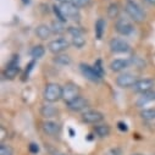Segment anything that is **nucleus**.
<instances>
[{"label":"nucleus","mask_w":155,"mask_h":155,"mask_svg":"<svg viewBox=\"0 0 155 155\" xmlns=\"http://www.w3.org/2000/svg\"><path fill=\"white\" fill-rule=\"evenodd\" d=\"M125 11L131 17V20H133L137 23H142L147 18L144 10L140 8V5L138 3L134 2V0H127L126 4H125Z\"/></svg>","instance_id":"nucleus-1"},{"label":"nucleus","mask_w":155,"mask_h":155,"mask_svg":"<svg viewBox=\"0 0 155 155\" xmlns=\"http://www.w3.org/2000/svg\"><path fill=\"white\" fill-rule=\"evenodd\" d=\"M44 99L48 103H56L62 99V87L58 83L50 82L44 88Z\"/></svg>","instance_id":"nucleus-2"},{"label":"nucleus","mask_w":155,"mask_h":155,"mask_svg":"<svg viewBox=\"0 0 155 155\" xmlns=\"http://www.w3.org/2000/svg\"><path fill=\"white\" fill-rule=\"evenodd\" d=\"M115 31L124 37H128L134 32V26L128 18L120 17L115 22Z\"/></svg>","instance_id":"nucleus-3"},{"label":"nucleus","mask_w":155,"mask_h":155,"mask_svg":"<svg viewBox=\"0 0 155 155\" xmlns=\"http://www.w3.org/2000/svg\"><path fill=\"white\" fill-rule=\"evenodd\" d=\"M77 97H80V87L73 82H67L62 87V100L65 104H68Z\"/></svg>","instance_id":"nucleus-4"},{"label":"nucleus","mask_w":155,"mask_h":155,"mask_svg":"<svg viewBox=\"0 0 155 155\" xmlns=\"http://www.w3.org/2000/svg\"><path fill=\"white\" fill-rule=\"evenodd\" d=\"M68 47H70V42L66 38H56V39L49 42V44H48L49 51L55 55L62 54L64 51H66L68 49Z\"/></svg>","instance_id":"nucleus-5"},{"label":"nucleus","mask_w":155,"mask_h":155,"mask_svg":"<svg viewBox=\"0 0 155 155\" xmlns=\"http://www.w3.org/2000/svg\"><path fill=\"white\" fill-rule=\"evenodd\" d=\"M137 81H138V78L136 74L125 72V73H121L117 78H116V84L122 89H127V88H133V86L136 84Z\"/></svg>","instance_id":"nucleus-6"},{"label":"nucleus","mask_w":155,"mask_h":155,"mask_svg":"<svg viewBox=\"0 0 155 155\" xmlns=\"http://www.w3.org/2000/svg\"><path fill=\"white\" fill-rule=\"evenodd\" d=\"M20 73V66H18V55H14L12 59L9 61L4 70V77L6 80H15L17 74Z\"/></svg>","instance_id":"nucleus-7"},{"label":"nucleus","mask_w":155,"mask_h":155,"mask_svg":"<svg viewBox=\"0 0 155 155\" xmlns=\"http://www.w3.org/2000/svg\"><path fill=\"white\" fill-rule=\"evenodd\" d=\"M109 48L115 54H124V53H128L131 50L130 44L126 41L121 39V38H112L109 42Z\"/></svg>","instance_id":"nucleus-8"},{"label":"nucleus","mask_w":155,"mask_h":155,"mask_svg":"<svg viewBox=\"0 0 155 155\" xmlns=\"http://www.w3.org/2000/svg\"><path fill=\"white\" fill-rule=\"evenodd\" d=\"M103 120H104V115L98 110H87L82 114V121L88 125H98Z\"/></svg>","instance_id":"nucleus-9"},{"label":"nucleus","mask_w":155,"mask_h":155,"mask_svg":"<svg viewBox=\"0 0 155 155\" xmlns=\"http://www.w3.org/2000/svg\"><path fill=\"white\" fill-rule=\"evenodd\" d=\"M61 10L64 11L65 16L67 18H71L73 21H78L81 18V14H80V9L76 5H73L71 2H64L60 5Z\"/></svg>","instance_id":"nucleus-10"},{"label":"nucleus","mask_w":155,"mask_h":155,"mask_svg":"<svg viewBox=\"0 0 155 155\" xmlns=\"http://www.w3.org/2000/svg\"><path fill=\"white\" fill-rule=\"evenodd\" d=\"M80 67H81V71H82L83 76L86 77L87 80H89V81H92V82H94V83H98V82L101 81L103 77H101V76L99 74V72L94 68V66H91V65H88V64H81Z\"/></svg>","instance_id":"nucleus-11"},{"label":"nucleus","mask_w":155,"mask_h":155,"mask_svg":"<svg viewBox=\"0 0 155 155\" xmlns=\"http://www.w3.org/2000/svg\"><path fill=\"white\" fill-rule=\"evenodd\" d=\"M155 87V81L151 80V78H143V80H138L136 82V84L133 86V91L136 93H140V94H144V93H148L150 91H153Z\"/></svg>","instance_id":"nucleus-12"},{"label":"nucleus","mask_w":155,"mask_h":155,"mask_svg":"<svg viewBox=\"0 0 155 155\" xmlns=\"http://www.w3.org/2000/svg\"><path fill=\"white\" fill-rule=\"evenodd\" d=\"M42 130L43 132L49 136V137H56L60 134L61 132V126L56 122V121H53V120H47L43 122L42 125Z\"/></svg>","instance_id":"nucleus-13"},{"label":"nucleus","mask_w":155,"mask_h":155,"mask_svg":"<svg viewBox=\"0 0 155 155\" xmlns=\"http://www.w3.org/2000/svg\"><path fill=\"white\" fill-rule=\"evenodd\" d=\"M88 105H89V101L84 98V97H77L74 100H72L71 103H68V104H66V106H67V109L68 110H71V111H73V112H80V111H83V110H86L87 107H88Z\"/></svg>","instance_id":"nucleus-14"},{"label":"nucleus","mask_w":155,"mask_h":155,"mask_svg":"<svg viewBox=\"0 0 155 155\" xmlns=\"http://www.w3.org/2000/svg\"><path fill=\"white\" fill-rule=\"evenodd\" d=\"M131 66V60L126 59H115L110 64V70L112 72H121Z\"/></svg>","instance_id":"nucleus-15"},{"label":"nucleus","mask_w":155,"mask_h":155,"mask_svg":"<svg viewBox=\"0 0 155 155\" xmlns=\"http://www.w3.org/2000/svg\"><path fill=\"white\" fill-rule=\"evenodd\" d=\"M41 115L43 116L44 119L50 120V119L56 117V116L59 115V110H58L55 106L50 105V104H44V105H42V107H41Z\"/></svg>","instance_id":"nucleus-16"},{"label":"nucleus","mask_w":155,"mask_h":155,"mask_svg":"<svg viewBox=\"0 0 155 155\" xmlns=\"http://www.w3.org/2000/svg\"><path fill=\"white\" fill-rule=\"evenodd\" d=\"M34 32H35V35L39 38V39H42V41L49 39V38L51 37V34H53L51 28L49 26H47V25H39V26H37V28H35Z\"/></svg>","instance_id":"nucleus-17"},{"label":"nucleus","mask_w":155,"mask_h":155,"mask_svg":"<svg viewBox=\"0 0 155 155\" xmlns=\"http://www.w3.org/2000/svg\"><path fill=\"white\" fill-rule=\"evenodd\" d=\"M154 100H155V91H150V92H148V93L142 94V95L137 99L136 105L139 106V107H143V106H145L148 103H151V101H154Z\"/></svg>","instance_id":"nucleus-18"},{"label":"nucleus","mask_w":155,"mask_h":155,"mask_svg":"<svg viewBox=\"0 0 155 155\" xmlns=\"http://www.w3.org/2000/svg\"><path fill=\"white\" fill-rule=\"evenodd\" d=\"M111 128L109 125L106 124H98L94 126V133L99 137V138H106L110 136Z\"/></svg>","instance_id":"nucleus-19"},{"label":"nucleus","mask_w":155,"mask_h":155,"mask_svg":"<svg viewBox=\"0 0 155 155\" xmlns=\"http://www.w3.org/2000/svg\"><path fill=\"white\" fill-rule=\"evenodd\" d=\"M120 5L117 3H111L109 6H107V17L111 18V20H115V18H119L120 16Z\"/></svg>","instance_id":"nucleus-20"},{"label":"nucleus","mask_w":155,"mask_h":155,"mask_svg":"<svg viewBox=\"0 0 155 155\" xmlns=\"http://www.w3.org/2000/svg\"><path fill=\"white\" fill-rule=\"evenodd\" d=\"M105 27H106V23H105V20H104V18H99V20L95 22L94 31H95L97 39H101V38H103L104 32H105Z\"/></svg>","instance_id":"nucleus-21"},{"label":"nucleus","mask_w":155,"mask_h":155,"mask_svg":"<svg viewBox=\"0 0 155 155\" xmlns=\"http://www.w3.org/2000/svg\"><path fill=\"white\" fill-rule=\"evenodd\" d=\"M29 54H31V56L33 58V60L41 59V58H43L44 54H45V48H44L43 45H34V47L31 49Z\"/></svg>","instance_id":"nucleus-22"},{"label":"nucleus","mask_w":155,"mask_h":155,"mask_svg":"<svg viewBox=\"0 0 155 155\" xmlns=\"http://www.w3.org/2000/svg\"><path fill=\"white\" fill-rule=\"evenodd\" d=\"M54 62L60 66H68L71 64V58L66 54H59V55H55Z\"/></svg>","instance_id":"nucleus-23"},{"label":"nucleus","mask_w":155,"mask_h":155,"mask_svg":"<svg viewBox=\"0 0 155 155\" xmlns=\"http://www.w3.org/2000/svg\"><path fill=\"white\" fill-rule=\"evenodd\" d=\"M50 28H51V31H53V34H56V35H60V34L65 33V31H66V28H65L64 23H62V22H60V21H58V20L51 22Z\"/></svg>","instance_id":"nucleus-24"},{"label":"nucleus","mask_w":155,"mask_h":155,"mask_svg":"<svg viewBox=\"0 0 155 155\" xmlns=\"http://www.w3.org/2000/svg\"><path fill=\"white\" fill-rule=\"evenodd\" d=\"M140 117L143 120H147V121H151V120H155V109L154 107H150V109H144L140 111Z\"/></svg>","instance_id":"nucleus-25"},{"label":"nucleus","mask_w":155,"mask_h":155,"mask_svg":"<svg viewBox=\"0 0 155 155\" xmlns=\"http://www.w3.org/2000/svg\"><path fill=\"white\" fill-rule=\"evenodd\" d=\"M72 44L77 49H82L86 45V38H84V35H74V37H72Z\"/></svg>","instance_id":"nucleus-26"},{"label":"nucleus","mask_w":155,"mask_h":155,"mask_svg":"<svg viewBox=\"0 0 155 155\" xmlns=\"http://www.w3.org/2000/svg\"><path fill=\"white\" fill-rule=\"evenodd\" d=\"M53 11H54V14H55L58 21H60V22H62V23H66V21H67L68 18L65 16V14H64V11L61 10L60 6L54 5V6H53Z\"/></svg>","instance_id":"nucleus-27"},{"label":"nucleus","mask_w":155,"mask_h":155,"mask_svg":"<svg viewBox=\"0 0 155 155\" xmlns=\"http://www.w3.org/2000/svg\"><path fill=\"white\" fill-rule=\"evenodd\" d=\"M0 155H14L12 147L9 145V144L2 143V145H0Z\"/></svg>","instance_id":"nucleus-28"},{"label":"nucleus","mask_w":155,"mask_h":155,"mask_svg":"<svg viewBox=\"0 0 155 155\" xmlns=\"http://www.w3.org/2000/svg\"><path fill=\"white\" fill-rule=\"evenodd\" d=\"M67 32H68L72 37H74V35H83V33H84L81 27H74V26H70V27L67 28Z\"/></svg>","instance_id":"nucleus-29"},{"label":"nucleus","mask_w":155,"mask_h":155,"mask_svg":"<svg viewBox=\"0 0 155 155\" xmlns=\"http://www.w3.org/2000/svg\"><path fill=\"white\" fill-rule=\"evenodd\" d=\"M70 2H71L73 5H76L78 9L86 8V6H88V5L91 4V0H70Z\"/></svg>","instance_id":"nucleus-30"},{"label":"nucleus","mask_w":155,"mask_h":155,"mask_svg":"<svg viewBox=\"0 0 155 155\" xmlns=\"http://www.w3.org/2000/svg\"><path fill=\"white\" fill-rule=\"evenodd\" d=\"M131 65H134L137 68H144L145 67V62L139 58H133L131 60Z\"/></svg>","instance_id":"nucleus-31"},{"label":"nucleus","mask_w":155,"mask_h":155,"mask_svg":"<svg viewBox=\"0 0 155 155\" xmlns=\"http://www.w3.org/2000/svg\"><path fill=\"white\" fill-rule=\"evenodd\" d=\"M104 155H122V149L119 147H114V148H110L107 151H105Z\"/></svg>","instance_id":"nucleus-32"},{"label":"nucleus","mask_w":155,"mask_h":155,"mask_svg":"<svg viewBox=\"0 0 155 155\" xmlns=\"http://www.w3.org/2000/svg\"><path fill=\"white\" fill-rule=\"evenodd\" d=\"M94 68L99 72V74L103 77L104 76V68H103V64H101V60L100 59H98L97 61H95V64H94Z\"/></svg>","instance_id":"nucleus-33"},{"label":"nucleus","mask_w":155,"mask_h":155,"mask_svg":"<svg viewBox=\"0 0 155 155\" xmlns=\"http://www.w3.org/2000/svg\"><path fill=\"white\" fill-rule=\"evenodd\" d=\"M28 149H29V151H31L32 154L39 153V145H38L37 143H31L29 147H28Z\"/></svg>","instance_id":"nucleus-34"},{"label":"nucleus","mask_w":155,"mask_h":155,"mask_svg":"<svg viewBox=\"0 0 155 155\" xmlns=\"http://www.w3.org/2000/svg\"><path fill=\"white\" fill-rule=\"evenodd\" d=\"M0 134H2V137H0V142H2V143H4L5 138L8 137V131H5L4 126H2V128H0Z\"/></svg>","instance_id":"nucleus-35"},{"label":"nucleus","mask_w":155,"mask_h":155,"mask_svg":"<svg viewBox=\"0 0 155 155\" xmlns=\"http://www.w3.org/2000/svg\"><path fill=\"white\" fill-rule=\"evenodd\" d=\"M117 128H119L120 131H122V132H127V131H128V127H127V125H126L125 122H122V121L117 122Z\"/></svg>","instance_id":"nucleus-36"},{"label":"nucleus","mask_w":155,"mask_h":155,"mask_svg":"<svg viewBox=\"0 0 155 155\" xmlns=\"http://www.w3.org/2000/svg\"><path fill=\"white\" fill-rule=\"evenodd\" d=\"M34 64H35V62H34V60L29 62V65H28V68L26 70V76H28V73H29V71H32V68H33V66H34Z\"/></svg>","instance_id":"nucleus-37"},{"label":"nucleus","mask_w":155,"mask_h":155,"mask_svg":"<svg viewBox=\"0 0 155 155\" xmlns=\"http://www.w3.org/2000/svg\"><path fill=\"white\" fill-rule=\"evenodd\" d=\"M147 3H149L150 5H155V0H145Z\"/></svg>","instance_id":"nucleus-38"},{"label":"nucleus","mask_w":155,"mask_h":155,"mask_svg":"<svg viewBox=\"0 0 155 155\" xmlns=\"http://www.w3.org/2000/svg\"><path fill=\"white\" fill-rule=\"evenodd\" d=\"M22 2H23L25 4H28V3H29V0H22Z\"/></svg>","instance_id":"nucleus-39"},{"label":"nucleus","mask_w":155,"mask_h":155,"mask_svg":"<svg viewBox=\"0 0 155 155\" xmlns=\"http://www.w3.org/2000/svg\"><path fill=\"white\" fill-rule=\"evenodd\" d=\"M56 2H60V3H64V2H67V0H56Z\"/></svg>","instance_id":"nucleus-40"},{"label":"nucleus","mask_w":155,"mask_h":155,"mask_svg":"<svg viewBox=\"0 0 155 155\" xmlns=\"http://www.w3.org/2000/svg\"><path fill=\"white\" fill-rule=\"evenodd\" d=\"M55 155H66V154H62V153H59V154H55Z\"/></svg>","instance_id":"nucleus-41"},{"label":"nucleus","mask_w":155,"mask_h":155,"mask_svg":"<svg viewBox=\"0 0 155 155\" xmlns=\"http://www.w3.org/2000/svg\"><path fill=\"white\" fill-rule=\"evenodd\" d=\"M132 155H142V154H132Z\"/></svg>","instance_id":"nucleus-42"}]
</instances>
